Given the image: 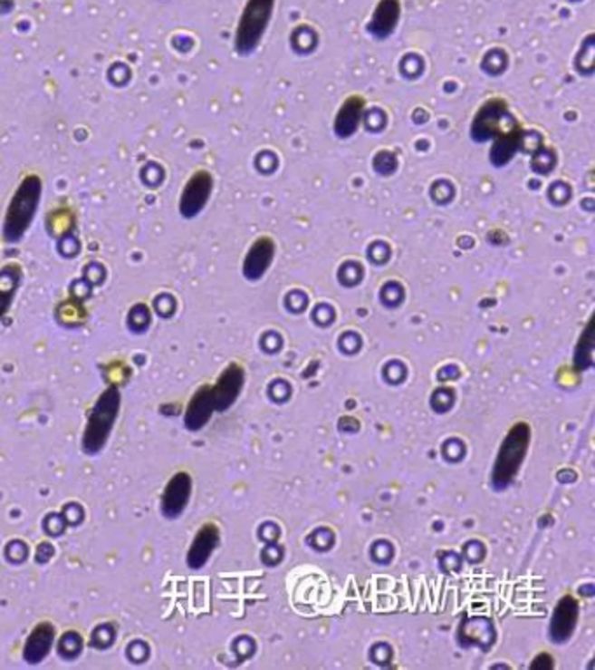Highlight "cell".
Listing matches in <instances>:
<instances>
[{
  "mask_svg": "<svg viewBox=\"0 0 595 670\" xmlns=\"http://www.w3.org/2000/svg\"><path fill=\"white\" fill-rule=\"evenodd\" d=\"M53 643H54L53 625H37L34 628V632L30 634V637L26 639V645H24V656L26 664H30V665L41 664L48 656Z\"/></svg>",
  "mask_w": 595,
  "mask_h": 670,
  "instance_id": "cell-14",
  "label": "cell"
},
{
  "mask_svg": "<svg viewBox=\"0 0 595 670\" xmlns=\"http://www.w3.org/2000/svg\"><path fill=\"white\" fill-rule=\"evenodd\" d=\"M553 667V662L550 660L548 655H540L533 664H531V669H552Z\"/></svg>",
  "mask_w": 595,
  "mask_h": 670,
  "instance_id": "cell-18",
  "label": "cell"
},
{
  "mask_svg": "<svg viewBox=\"0 0 595 670\" xmlns=\"http://www.w3.org/2000/svg\"><path fill=\"white\" fill-rule=\"evenodd\" d=\"M400 20V2L398 0H381L367 24V30L376 39L389 37Z\"/></svg>",
  "mask_w": 595,
  "mask_h": 670,
  "instance_id": "cell-12",
  "label": "cell"
},
{
  "mask_svg": "<svg viewBox=\"0 0 595 670\" xmlns=\"http://www.w3.org/2000/svg\"><path fill=\"white\" fill-rule=\"evenodd\" d=\"M470 135L475 141L491 139L496 141L506 137L521 135V130L517 128L515 119L508 114L504 102L491 100L478 111L472 122Z\"/></svg>",
  "mask_w": 595,
  "mask_h": 670,
  "instance_id": "cell-5",
  "label": "cell"
},
{
  "mask_svg": "<svg viewBox=\"0 0 595 670\" xmlns=\"http://www.w3.org/2000/svg\"><path fill=\"white\" fill-rule=\"evenodd\" d=\"M220 543V532L214 524L203 526L192 539L191 549L186 557V562L191 569H201L208 558L212 557L215 549Z\"/></svg>",
  "mask_w": 595,
  "mask_h": 670,
  "instance_id": "cell-11",
  "label": "cell"
},
{
  "mask_svg": "<svg viewBox=\"0 0 595 670\" xmlns=\"http://www.w3.org/2000/svg\"><path fill=\"white\" fill-rule=\"evenodd\" d=\"M214 400H212V390L208 386L201 388L197 393L192 396L191 403L186 411L184 422L189 432L201 430L214 414Z\"/></svg>",
  "mask_w": 595,
  "mask_h": 670,
  "instance_id": "cell-15",
  "label": "cell"
},
{
  "mask_svg": "<svg viewBox=\"0 0 595 670\" xmlns=\"http://www.w3.org/2000/svg\"><path fill=\"white\" fill-rule=\"evenodd\" d=\"M20 285V271L14 266H7L0 271V322L11 309L16 290Z\"/></svg>",
  "mask_w": 595,
  "mask_h": 670,
  "instance_id": "cell-16",
  "label": "cell"
},
{
  "mask_svg": "<svg viewBox=\"0 0 595 670\" xmlns=\"http://www.w3.org/2000/svg\"><path fill=\"white\" fill-rule=\"evenodd\" d=\"M529 445V426L524 422L515 424L506 439L501 443L498 458L493 468V487L503 490L515 479L521 464L524 461Z\"/></svg>",
  "mask_w": 595,
  "mask_h": 670,
  "instance_id": "cell-4",
  "label": "cell"
},
{
  "mask_svg": "<svg viewBox=\"0 0 595 670\" xmlns=\"http://www.w3.org/2000/svg\"><path fill=\"white\" fill-rule=\"evenodd\" d=\"M276 247L271 238H259L243 260V275L250 281H257L267 273L274 260Z\"/></svg>",
  "mask_w": 595,
  "mask_h": 670,
  "instance_id": "cell-9",
  "label": "cell"
},
{
  "mask_svg": "<svg viewBox=\"0 0 595 670\" xmlns=\"http://www.w3.org/2000/svg\"><path fill=\"white\" fill-rule=\"evenodd\" d=\"M363 114V100L361 96H350L342 107L339 109L333 121V133L339 139H351L358 131L360 119Z\"/></svg>",
  "mask_w": 595,
  "mask_h": 670,
  "instance_id": "cell-13",
  "label": "cell"
},
{
  "mask_svg": "<svg viewBox=\"0 0 595 670\" xmlns=\"http://www.w3.org/2000/svg\"><path fill=\"white\" fill-rule=\"evenodd\" d=\"M44 184L39 175H26L7 205L2 220V238L7 243H18L32 228L43 199Z\"/></svg>",
  "mask_w": 595,
  "mask_h": 670,
  "instance_id": "cell-1",
  "label": "cell"
},
{
  "mask_svg": "<svg viewBox=\"0 0 595 670\" xmlns=\"http://www.w3.org/2000/svg\"><path fill=\"white\" fill-rule=\"evenodd\" d=\"M120 393L116 386L109 388L107 392L100 394V398L96 400L88 422L84 428V435H82V451L88 456H96L98 452H101L107 445V442L110 439L112 428L116 424V419L120 414Z\"/></svg>",
  "mask_w": 595,
  "mask_h": 670,
  "instance_id": "cell-2",
  "label": "cell"
},
{
  "mask_svg": "<svg viewBox=\"0 0 595 670\" xmlns=\"http://www.w3.org/2000/svg\"><path fill=\"white\" fill-rule=\"evenodd\" d=\"M214 192V177L206 170H199L192 173L191 179L186 182L180 199H178V211L184 218L191 220L197 217L203 209H206L210 198Z\"/></svg>",
  "mask_w": 595,
  "mask_h": 670,
  "instance_id": "cell-6",
  "label": "cell"
},
{
  "mask_svg": "<svg viewBox=\"0 0 595 670\" xmlns=\"http://www.w3.org/2000/svg\"><path fill=\"white\" fill-rule=\"evenodd\" d=\"M192 492L191 477L184 471L177 473L167 487L165 492L161 496V513L167 519H178L189 505Z\"/></svg>",
  "mask_w": 595,
  "mask_h": 670,
  "instance_id": "cell-7",
  "label": "cell"
},
{
  "mask_svg": "<svg viewBox=\"0 0 595 670\" xmlns=\"http://www.w3.org/2000/svg\"><path fill=\"white\" fill-rule=\"evenodd\" d=\"M245 384V372L239 365H231L222 372L212 390L215 411H227L241 393Z\"/></svg>",
  "mask_w": 595,
  "mask_h": 670,
  "instance_id": "cell-8",
  "label": "cell"
},
{
  "mask_svg": "<svg viewBox=\"0 0 595 670\" xmlns=\"http://www.w3.org/2000/svg\"><path fill=\"white\" fill-rule=\"evenodd\" d=\"M578 622V602L570 596L562 597L550 620V639L557 645L566 643L574 632Z\"/></svg>",
  "mask_w": 595,
  "mask_h": 670,
  "instance_id": "cell-10",
  "label": "cell"
},
{
  "mask_svg": "<svg viewBox=\"0 0 595 670\" xmlns=\"http://www.w3.org/2000/svg\"><path fill=\"white\" fill-rule=\"evenodd\" d=\"M592 349H594V339H592V322L587 325L583 335H581V341H580V346L576 351V356L581 354V358H576V367L578 369H587L590 367V362H592Z\"/></svg>",
  "mask_w": 595,
  "mask_h": 670,
  "instance_id": "cell-17",
  "label": "cell"
},
{
  "mask_svg": "<svg viewBox=\"0 0 595 670\" xmlns=\"http://www.w3.org/2000/svg\"><path fill=\"white\" fill-rule=\"evenodd\" d=\"M276 0H248L239 18L235 47L239 56H250L263 43Z\"/></svg>",
  "mask_w": 595,
  "mask_h": 670,
  "instance_id": "cell-3",
  "label": "cell"
}]
</instances>
